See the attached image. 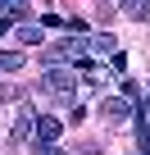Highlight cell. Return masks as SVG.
Here are the masks:
<instances>
[{
    "mask_svg": "<svg viewBox=\"0 0 150 155\" xmlns=\"http://www.w3.org/2000/svg\"><path fill=\"white\" fill-rule=\"evenodd\" d=\"M41 91H46V96H55V101H73V96H78V78H73L68 68H46Z\"/></svg>",
    "mask_w": 150,
    "mask_h": 155,
    "instance_id": "6da1fadb",
    "label": "cell"
},
{
    "mask_svg": "<svg viewBox=\"0 0 150 155\" xmlns=\"http://www.w3.org/2000/svg\"><path fill=\"white\" fill-rule=\"evenodd\" d=\"M100 119H109V123H127V119H132V101H123V96H105V101H100Z\"/></svg>",
    "mask_w": 150,
    "mask_h": 155,
    "instance_id": "7a4b0ae2",
    "label": "cell"
},
{
    "mask_svg": "<svg viewBox=\"0 0 150 155\" xmlns=\"http://www.w3.org/2000/svg\"><path fill=\"white\" fill-rule=\"evenodd\" d=\"M32 132H37V146H55V137L64 132V123L55 114H41V119H32Z\"/></svg>",
    "mask_w": 150,
    "mask_h": 155,
    "instance_id": "3957f363",
    "label": "cell"
},
{
    "mask_svg": "<svg viewBox=\"0 0 150 155\" xmlns=\"http://www.w3.org/2000/svg\"><path fill=\"white\" fill-rule=\"evenodd\" d=\"M118 50V41L109 37V32H96V37H87V55H114Z\"/></svg>",
    "mask_w": 150,
    "mask_h": 155,
    "instance_id": "277c9868",
    "label": "cell"
},
{
    "mask_svg": "<svg viewBox=\"0 0 150 155\" xmlns=\"http://www.w3.org/2000/svg\"><path fill=\"white\" fill-rule=\"evenodd\" d=\"M118 9H123L127 18L141 23V18H150V0H118Z\"/></svg>",
    "mask_w": 150,
    "mask_h": 155,
    "instance_id": "5b68a950",
    "label": "cell"
},
{
    "mask_svg": "<svg viewBox=\"0 0 150 155\" xmlns=\"http://www.w3.org/2000/svg\"><path fill=\"white\" fill-rule=\"evenodd\" d=\"M23 64H27V55H23V50H0V68H5V73H18Z\"/></svg>",
    "mask_w": 150,
    "mask_h": 155,
    "instance_id": "8992f818",
    "label": "cell"
},
{
    "mask_svg": "<svg viewBox=\"0 0 150 155\" xmlns=\"http://www.w3.org/2000/svg\"><path fill=\"white\" fill-rule=\"evenodd\" d=\"M0 14H5V23H9V18H27L32 5H27V0H5V9H0Z\"/></svg>",
    "mask_w": 150,
    "mask_h": 155,
    "instance_id": "52a82bcc",
    "label": "cell"
},
{
    "mask_svg": "<svg viewBox=\"0 0 150 155\" xmlns=\"http://www.w3.org/2000/svg\"><path fill=\"white\" fill-rule=\"evenodd\" d=\"M18 41H23V46H41V41H46V32H41L37 23H23V28H18Z\"/></svg>",
    "mask_w": 150,
    "mask_h": 155,
    "instance_id": "ba28073f",
    "label": "cell"
},
{
    "mask_svg": "<svg viewBox=\"0 0 150 155\" xmlns=\"http://www.w3.org/2000/svg\"><path fill=\"white\" fill-rule=\"evenodd\" d=\"M27 132H32V110L18 114V123H14V141H27Z\"/></svg>",
    "mask_w": 150,
    "mask_h": 155,
    "instance_id": "9c48e42d",
    "label": "cell"
},
{
    "mask_svg": "<svg viewBox=\"0 0 150 155\" xmlns=\"http://www.w3.org/2000/svg\"><path fill=\"white\" fill-rule=\"evenodd\" d=\"M136 146H141V155H150V119L136 123Z\"/></svg>",
    "mask_w": 150,
    "mask_h": 155,
    "instance_id": "30bf717a",
    "label": "cell"
},
{
    "mask_svg": "<svg viewBox=\"0 0 150 155\" xmlns=\"http://www.w3.org/2000/svg\"><path fill=\"white\" fill-rule=\"evenodd\" d=\"M5 28H9V23H5V18H0V37H5Z\"/></svg>",
    "mask_w": 150,
    "mask_h": 155,
    "instance_id": "8fae6325",
    "label": "cell"
}]
</instances>
